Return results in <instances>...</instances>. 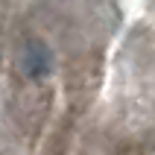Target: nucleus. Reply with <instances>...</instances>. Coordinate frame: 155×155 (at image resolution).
I'll return each instance as SVG.
<instances>
[{
	"label": "nucleus",
	"mask_w": 155,
	"mask_h": 155,
	"mask_svg": "<svg viewBox=\"0 0 155 155\" xmlns=\"http://www.w3.org/2000/svg\"><path fill=\"white\" fill-rule=\"evenodd\" d=\"M21 70L29 79L47 76V70H50V50H47V44H41V41L29 44L24 50V56H21Z\"/></svg>",
	"instance_id": "obj_1"
}]
</instances>
